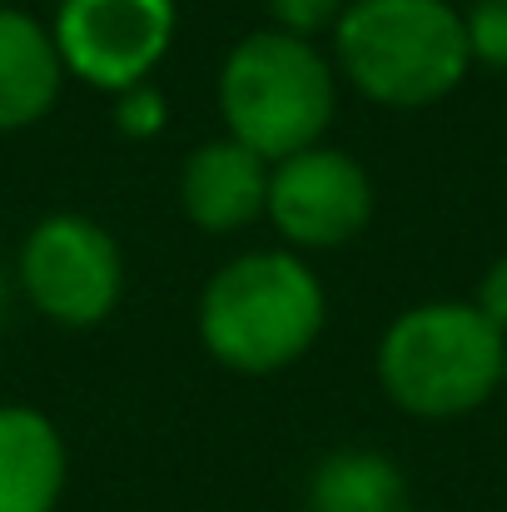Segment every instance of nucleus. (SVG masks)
Returning <instances> with one entry per match:
<instances>
[{
    "label": "nucleus",
    "mask_w": 507,
    "mask_h": 512,
    "mask_svg": "<svg viewBox=\"0 0 507 512\" xmlns=\"http://www.w3.org/2000/svg\"><path fill=\"white\" fill-rule=\"evenodd\" d=\"M329 319L319 274L294 249H249L229 259L199 294V339L234 373H284Z\"/></svg>",
    "instance_id": "obj_1"
},
{
    "label": "nucleus",
    "mask_w": 507,
    "mask_h": 512,
    "mask_svg": "<svg viewBox=\"0 0 507 512\" xmlns=\"http://www.w3.org/2000/svg\"><path fill=\"white\" fill-rule=\"evenodd\" d=\"M334 55L358 95L393 110L453 95L473 65L463 15L448 0H348L334 25Z\"/></svg>",
    "instance_id": "obj_2"
},
{
    "label": "nucleus",
    "mask_w": 507,
    "mask_h": 512,
    "mask_svg": "<svg viewBox=\"0 0 507 512\" xmlns=\"http://www.w3.org/2000/svg\"><path fill=\"white\" fill-rule=\"evenodd\" d=\"M334 105V65L304 35L274 25L254 30L219 65V115L229 125V140H239L269 165L324 145Z\"/></svg>",
    "instance_id": "obj_3"
},
{
    "label": "nucleus",
    "mask_w": 507,
    "mask_h": 512,
    "mask_svg": "<svg viewBox=\"0 0 507 512\" xmlns=\"http://www.w3.org/2000/svg\"><path fill=\"white\" fill-rule=\"evenodd\" d=\"M507 339L478 304H418L378 339V383L413 418H463L503 383Z\"/></svg>",
    "instance_id": "obj_4"
},
{
    "label": "nucleus",
    "mask_w": 507,
    "mask_h": 512,
    "mask_svg": "<svg viewBox=\"0 0 507 512\" xmlns=\"http://www.w3.org/2000/svg\"><path fill=\"white\" fill-rule=\"evenodd\" d=\"M15 284L35 314L60 329H95L120 309L125 259L105 224L85 214L40 219L15 259Z\"/></svg>",
    "instance_id": "obj_5"
},
{
    "label": "nucleus",
    "mask_w": 507,
    "mask_h": 512,
    "mask_svg": "<svg viewBox=\"0 0 507 512\" xmlns=\"http://www.w3.org/2000/svg\"><path fill=\"white\" fill-rule=\"evenodd\" d=\"M174 0H60L50 35L75 80L120 95L145 85L174 45Z\"/></svg>",
    "instance_id": "obj_6"
},
{
    "label": "nucleus",
    "mask_w": 507,
    "mask_h": 512,
    "mask_svg": "<svg viewBox=\"0 0 507 512\" xmlns=\"http://www.w3.org/2000/svg\"><path fill=\"white\" fill-rule=\"evenodd\" d=\"M264 214L294 254L343 249L373 219V184H368V170L348 150L309 145L269 170Z\"/></svg>",
    "instance_id": "obj_7"
},
{
    "label": "nucleus",
    "mask_w": 507,
    "mask_h": 512,
    "mask_svg": "<svg viewBox=\"0 0 507 512\" xmlns=\"http://www.w3.org/2000/svg\"><path fill=\"white\" fill-rule=\"evenodd\" d=\"M269 160L244 150L239 140H209L189 150L179 170V209L204 234H234L254 224L269 204Z\"/></svg>",
    "instance_id": "obj_8"
},
{
    "label": "nucleus",
    "mask_w": 507,
    "mask_h": 512,
    "mask_svg": "<svg viewBox=\"0 0 507 512\" xmlns=\"http://www.w3.org/2000/svg\"><path fill=\"white\" fill-rule=\"evenodd\" d=\"M65 60L45 20L0 5V135L40 125L65 85Z\"/></svg>",
    "instance_id": "obj_9"
},
{
    "label": "nucleus",
    "mask_w": 507,
    "mask_h": 512,
    "mask_svg": "<svg viewBox=\"0 0 507 512\" xmlns=\"http://www.w3.org/2000/svg\"><path fill=\"white\" fill-rule=\"evenodd\" d=\"M70 453L60 428L30 403H0V512H55Z\"/></svg>",
    "instance_id": "obj_10"
},
{
    "label": "nucleus",
    "mask_w": 507,
    "mask_h": 512,
    "mask_svg": "<svg viewBox=\"0 0 507 512\" xmlns=\"http://www.w3.org/2000/svg\"><path fill=\"white\" fill-rule=\"evenodd\" d=\"M403 493H408L403 468L388 453H378V448H334L309 473L304 508L309 512H398L408 508Z\"/></svg>",
    "instance_id": "obj_11"
},
{
    "label": "nucleus",
    "mask_w": 507,
    "mask_h": 512,
    "mask_svg": "<svg viewBox=\"0 0 507 512\" xmlns=\"http://www.w3.org/2000/svg\"><path fill=\"white\" fill-rule=\"evenodd\" d=\"M169 120V100L145 80V85H130L115 95V130L125 140H155Z\"/></svg>",
    "instance_id": "obj_12"
},
{
    "label": "nucleus",
    "mask_w": 507,
    "mask_h": 512,
    "mask_svg": "<svg viewBox=\"0 0 507 512\" xmlns=\"http://www.w3.org/2000/svg\"><path fill=\"white\" fill-rule=\"evenodd\" d=\"M463 30H468L473 60L507 70V0H473V10L463 15Z\"/></svg>",
    "instance_id": "obj_13"
},
{
    "label": "nucleus",
    "mask_w": 507,
    "mask_h": 512,
    "mask_svg": "<svg viewBox=\"0 0 507 512\" xmlns=\"http://www.w3.org/2000/svg\"><path fill=\"white\" fill-rule=\"evenodd\" d=\"M264 5H269L274 30H289V35L314 40L319 30H334L348 0H264Z\"/></svg>",
    "instance_id": "obj_14"
},
{
    "label": "nucleus",
    "mask_w": 507,
    "mask_h": 512,
    "mask_svg": "<svg viewBox=\"0 0 507 512\" xmlns=\"http://www.w3.org/2000/svg\"><path fill=\"white\" fill-rule=\"evenodd\" d=\"M478 309H483V319L507 339V254L483 274V284H478Z\"/></svg>",
    "instance_id": "obj_15"
},
{
    "label": "nucleus",
    "mask_w": 507,
    "mask_h": 512,
    "mask_svg": "<svg viewBox=\"0 0 507 512\" xmlns=\"http://www.w3.org/2000/svg\"><path fill=\"white\" fill-rule=\"evenodd\" d=\"M5 314H10V279H5V269H0V329H5Z\"/></svg>",
    "instance_id": "obj_16"
},
{
    "label": "nucleus",
    "mask_w": 507,
    "mask_h": 512,
    "mask_svg": "<svg viewBox=\"0 0 507 512\" xmlns=\"http://www.w3.org/2000/svg\"><path fill=\"white\" fill-rule=\"evenodd\" d=\"M503 383H507V353H503Z\"/></svg>",
    "instance_id": "obj_17"
},
{
    "label": "nucleus",
    "mask_w": 507,
    "mask_h": 512,
    "mask_svg": "<svg viewBox=\"0 0 507 512\" xmlns=\"http://www.w3.org/2000/svg\"><path fill=\"white\" fill-rule=\"evenodd\" d=\"M398 512H418V508H398Z\"/></svg>",
    "instance_id": "obj_18"
},
{
    "label": "nucleus",
    "mask_w": 507,
    "mask_h": 512,
    "mask_svg": "<svg viewBox=\"0 0 507 512\" xmlns=\"http://www.w3.org/2000/svg\"><path fill=\"white\" fill-rule=\"evenodd\" d=\"M0 5H5V0H0Z\"/></svg>",
    "instance_id": "obj_19"
}]
</instances>
